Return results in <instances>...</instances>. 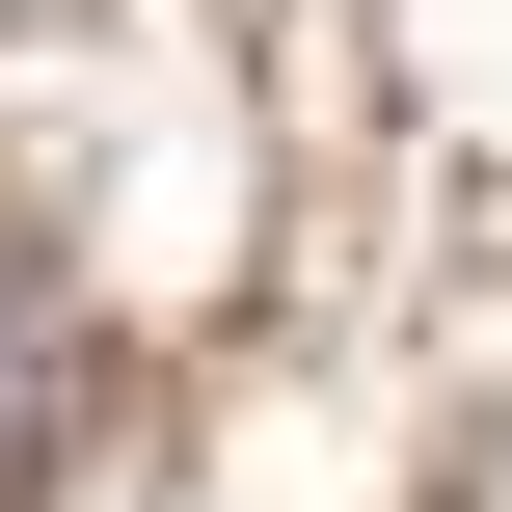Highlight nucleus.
Listing matches in <instances>:
<instances>
[{
    "instance_id": "obj_1",
    "label": "nucleus",
    "mask_w": 512,
    "mask_h": 512,
    "mask_svg": "<svg viewBox=\"0 0 512 512\" xmlns=\"http://www.w3.org/2000/svg\"><path fill=\"white\" fill-rule=\"evenodd\" d=\"M54 405H81V351H54V297H27V270H0V486H27V459H54Z\"/></svg>"
}]
</instances>
